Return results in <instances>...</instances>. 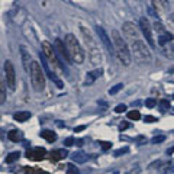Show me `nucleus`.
Returning <instances> with one entry per match:
<instances>
[{
	"label": "nucleus",
	"mask_w": 174,
	"mask_h": 174,
	"mask_svg": "<svg viewBox=\"0 0 174 174\" xmlns=\"http://www.w3.org/2000/svg\"><path fill=\"white\" fill-rule=\"evenodd\" d=\"M6 102V89H4V81H2V89H0V103L3 105Z\"/></svg>",
	"instance_id": "nucleus-27"
},
{
	"label": "nucleus",
	"mask_w": 174,
	"mask_h": 174,
	"mask_svg": "<svg viewBox=\"0 0 174 174\" xmlns=\"http://www.w3.org/2000/svg\"><path fill=\"white\" fill-rule=\"evenodd\" d=\"M54 45H55V51L57 54H58V57L61 58V61H64L65 64H71V57H70V54H68V49H67V45H65V42H64L63 39L57 38L55 41H54Z\"/></svg>",
	"instance_id": "nucleus-10"
},
{
	"label": "nucleus",
	"mask_w": 174,
	"mask_h": 174,
	"mask_svg": "<svg viewBox=\"0 0 174 174\" xmlns=\"http://www.w3.org/2000/svg\"><path fill=\"white\" fill-rule=\"evenodd\" d=\"M76 144L77 145H81V144H83V139H76Z\"/></svg>",
	"instance_id": "nucleus-42"
},
{
	"label": "nucleus",
	"mask_w": 174,
	"mask_h": 174,
	"mask_svg": "<svg viewBox=\"0 0 174 174\" xmlns=\"http://www.w3.org/2000/svg\"><path fill=\"white\" fill-rule=\"evenodd\" d=\"M155 32H157V39H158V47L161 49L162 55L166 58H174V35L171 34L168 29H166V26L161 23L160 19L155 21L154 23Z\"/></svg>",
	"instance_id": "nucleus-1"
},
{
	"label": "nucleus",
	"mask_w": 174,
	"mask_h": 174,
	"mask_svg": "<svg viewBox=\"0 0 174 174\" xmlns=\"http://www.w3.org/2000/svg\"><path fill=\"white\" fill-rule=\"evenodd\" d=\"M36 174H49V173H47V171H42V170H39V168H38V173H36Z\"/></svg>",
	"instance_id": "nucleus-41"
},
{
	"label": "nucleus",
	"mask_w": 174,
	"mask_h": 174,
	"mask_svg": "<svg viewBox=\"0 0 174 174\" xmlns=\"http://www.w3.org/2000/svg\"><path fill=\"white\" fill-rule=\"evenodd\" d=\"M100 145H102V149H105V151L112 148V142H100Z\"/></svg>",
	"instance_id": "nucleus-36"
},
{
	"label": "nucleus",
	"mask_w": 174,
	"mask_h": 174,
	"mask_svg": "<svg viewBox=\"0 0 174 174\" xmlns=\"http://www.w3.org/2000/svg\"><path fill=\"white\" fill-rule=\"evenodd\" d=\"M153 6L158 15H166L168 10V0H153Z\"/></svg>",
	"instance_id": "nucleus-15"
},
{
	"label": "nucleus",
	"mask_w": 174,
	"mask_h": 174,
	"mask_svg": "<svg viewBox=\"0 0 174 174\" xmlns=\"http://www.w3.org/2000/svg\"><path fill=\"white\" fill-rule=\"evenodd\" d=\"M42 54L45 57V59L48 61L49 65H52V70L58 73H64L65 71V67L61 65V61H59L58 55H57L55 49L52 48V45L48 41H44L42 42Z\"/></svg>",
	"instance_id": "nucleus-6"
},
{
	"label": "nucleus",
	"mask_w": 174,
	"mask_h": 174,
	"mask_svg": "<svg viewBox=\"0 0 174 174\" xmlns=\"http://www.w3.org/2000/svg\"><path fill=\"white\" fill-rule=\"evenodd\" d=\"M4 73H6V81L10 90L16 89V73H15V67L10 61L4 63Z\"/></svg>",
	"instance_id": "nucleus-12"
},
{
	"label": "nucleus",
	"mask_w": 174,
	"mask_h": 174,
	"mask_svg": "<svg viewBox=\"0 0 174 174\" xmlns=\"http://www.w3.org/2000/svg\"><path fill=\"white\" fill-rule=\"evenodd\" d=\"M122 87H123V84H116L115 87H112V89L109 90V94H116L118 92H120V90H122Z\"/></svg>",
	"instance_id": "nucleus-30"
},
{
	"label": "nucleus",
	"mask_w": 174,
	"mask_h": 174,
	"mask_svg": "<svg viewBox=\"0 0 174 174\" xmlns=\"http://www.w3.org/2000/svg\"><path fill=\"white\" fill-rule=\"evenodd\" d=\"M144 120H145V122H147V123L158 122V119L155 118V116H151V115H147V116H145V118H144Z\"/></svg>",
	"instance_id": "nucleus-33"
},
{
	"label": "nucleus",
	"mask_w": 174,
	"mask_h": 174,
	"mask_svg": "<svg viewBox=\"0 0 174 174\" xmlns=\"http://www.w3.org/2000/svg\"><path fill=\"white\" fill-rule=\"evenodd\" d=\"M173 112H174V109H173Z\"/></svg>",
	"instance_id": "nucleus-44"
},
{
	"label": "nucleus",
	"mask_w": 174,
	"mask_h": 174,
	"mask_svg": "<svg viewBox=\"0 0 174 174\" xmlns=\"http://www.w3.org/2000/svg\"><path fill=\"white\" fill-rule=\"evenodd\" d=\"M7 138L12 141V142H19V141L22 139V134L19 131H10L7 134Z\"/></svg>",
	"instance_id": "nucleus-21"
},
{
	"label": "nucleus",
	"mask_w": 174,
	"mask_h": 174,
	"mask_svg": "<svg viewBox=\"0 0 174 174\" xmlns=\"http://www.w3.org/2000/svg\"><path fill=\"white\" fill-rule=\"evenodd\" d=\"M29 77H31V83L34 86V89L36 92H42L45 89V76L41 65L36 61H32L29 67Z\"/></svg>",
	"instance_id": "nucleus-7"
},
{
	"label": "nucleus",
	"mask_w": 174,
	"mask_h": 174,
	"mask_svg": "<svg viewBox=\"0 0 174 174\" xmlns=\"http://www.w3.org/2000/svg\"><path fill=\"white\" fill-rule=\"evenodd\" d=\"M67 174H78V168H77L76 166L70 164V166L67 167Z\"/></svg>",
	"instance_id": "nucleus-29"
},
{
	"label": "nucleus",
	"mask_w": 174,
	"mask_h": 174,
	"mask_svg": "<svg viewBox=\"0 0 174 174\" xmlns=\"http://www.w3.org/2000/svg\"><path fill=\"white\" fill-rule=\"evenodd\" d=\"M71 160L77 164H83V162L87 161V154L83 153V151H78V153H74L71 155Z\"/></svg>",
	"instance_id": "nucleus-17"
},
{
	"label": "nucleus",
	"mask_w": 174,
	"mask_h": 174,
	"mask_svg": "<svg viewBox=\"0 0 174 174\" xmlns=\"http://www.w3.org/2000/svg\"><path fill=\"white\" fill-rule=\"evenodd\" d=\"M173 97H174V94H173Z\"/></svg>",
	"instance_id": "nucleus-43"
},
{
	"label": "nucleus",
	"mask_w": 174,
	"mask_h": 174,
	"mask_svg": "<svg viewBox=\"0 0 174 174\" xmlns=\"http://www.w3.org/2000/svg\"><path fill=\"white\" fill-rule=\"evenodd\" d=\"M86 126H78V128H76V129H74V131L76 132H80V131H83V129H84Z\"/></svg>",
	"instance_id": "nucleus-39"
},
{
	"label": "nucleus",
	"mask_w": 174,
	"mask_h": 174,
	"mask_svg": "<svg viewBox=\"0 0 174 174\" xmlns=\"http://www.w3.org/2000/svg\"><path fill=\"white\" fill-rule=\"evenodd\" d=\"M19 157H21L19 153H10L7 157H6V162H7V164H12V162H15Z\"/></svg>",
	"instance_id": "nucleus-24"
},
{
	"label": "nucleus",
	"mask_w": 174,
	"mask_h": 174,
	"mask_svg": "<svg viewBox=\"0 0 174 174\" xmlns=\"http://www.w3.org/2000/svg\"><path fill=\"white\" fill-rule=\"evenodd\" d=\"M96 32H97L99 39L102 41V44L105 45V48L109 51V54H111V55H113V54H115V47H113V41H111V38H109L107 32L103 29L102 26H99V25L96 26Z\"/></svg>",
	"instance_id": "nucleus-11"
},
{
	"label": "nucleus",
	"mask_w": 174,
	"mask_h": 174,
	"mask_svg": "<svg viewBox=\"0 0 174 174\" xmlns=\"http://www.w3.org/2000/svg\"><path fill=\"white\" fill-rule=\"evenodd\" d=\"M67 149H54V151H51V160L52 161H59V160L67 157Z\"/></svg>",
	"instance_id": "nucleus-16"
},
{
	"label": "nucleus",
	"mask_w": 174,
	"mask_h": 174,
	"mask_svg": "<svg viewBox=\"0 0 174 174\" xmlns=\"http://www.w3.org/2000/svg\"><path fill=\"white\" fill-rule=\"evenodd\" d=\"M122 32L125 38L129 41V44H134L136 39H139V31L132 22H125L122 25Z\"/></svg>",
	"instance_id": "nucleus-9"
},
{
	"label": "nucleus",
	"mask_w": 174,
	"mask_h": 174,
	"mask_svg": "<svg viewBox=\"0 0 174 174\" xmlns=\"http://www.w3.org/2000/svg\"><path fill=\"white\" fill-rule=\"evenodd\" d=\"M102 73H103V70H102V68H97V70H94V71L89 73V74H87V80H86V83H87V84H90V83H93V80H96L97 77H100V76H102Z\"/></svg>",
	"instance_id": "nucleus-18"
},
{
	"label": "nucleus",
	"mask_w": 174,
	"mask_h": 174,
	"mask_svg": "<svg viewBox=\"0 0 174 174\" xmlns=\"http://www.w3.org/2000/svg\"><path fill=\"white\" fill-rule=\"evenodd\" d=\"M41 63H42V67L45 68V73H47V76L49 77V78H51L52 81H54V83H55L57 86H58V89H63L64 86H63V81L59 80L58 77H57V74H55V71H54V70H51V68H49V64H48V61L47 59H45V57H44V54L42 55H41Z\"/></svg>",
	"instance_id": "nucleus-13"
},
{
	"label": "nucleus",
	"mask_w": 174,
	"mask_h": 174,
	"mask_svg": "<svg viewBox=\"0 0 174 174\" xmlns=\"http://www.w3.org/2000/svg\"><path fill=\"white\" fill-rule=\"evenodd\" d=\"M81 35H83V38H84L86 45H87V51H89V54H90L92 63L100 64L102 63V54H100V49H99L97 44H96V41L93 39L92 34L89 32V29L84 28V26H81Z\"/></svg>",
	"instance_id": "nucleus-5"
},
{
	"label": "nucleus",
	"mask_w": 174,
	"mask_h": 174,
	"mask_svg": "<svg viewBox=\"0 0 174 174\" xmlns=\"http://www.w3.org/2000/svg\"><path fill=\"white\" fill-rule=\"evenodd\" d=\"M155 105H157V100L155 99H147L145 100V106L147 107H154Z\"/></svg>",
	"instance_id": "nucleus-31"
},
{
	"label": "nucleus",
	"mask_w": 174,
	"mask_h": 174,
	"mask_svg": "<svg viewBox=\"0 0 174 174\" xmlns=\"http://www.w3.org/2000/svg\"><path fill=\"white\" fill-rule=\"evenodd\" d=\"M139 28H141L142 35L145 36L147 44H148L151 48H157V45H155V39H154V35H153V26H151V23H149L148 17H141Z\"/></svg>",
	"instance_id": "nucleus-8"
},
{
	"label": "nucleus",
	"mask_w": 174,
	"mask_h": 174,
	"mask_svg": "<svg viewBox=\"0 0 174 174\" xmlns=\"http://www.w3.org/2000/svg\"><path fill=\"white\" fill-rule=\"evenodd\" d=\"M64 145H65V147H73V145H76V139L70 136V138H67V139L64 141Z\"/></svg>",
	"instance_id": "nucleus-32"
},
{
	"label": "nucleus",
	"mask_w": 174,
	"mask_h": 174,
	"mask_svg": "<svg viewBox=\"0 0 174 174\" xmlns=\"http://www.w3.org/2000/svg\"><path fill=\"white\" fill-rule=\"evenodd\" d=\"M160 109H161V112L168 111V109H170V100H168V99H161V100H160Z\"/></svg>",
	"instance_id": "nucleus-23"
},
{
	"label": "nucleus",
	"mask_w": 174,
	"mask_h": 174,
	"mask_svg": "<svg viewBox=\"0 0 174 174\" xmlns=\"http://www.w3.org/2000/svg\"><path fill=\"white\" fill-rule=\"evenodd\" d=\"M131 52L132 57L138 64H149L151 63V52L148 47L145 45L142 39H136L134 44H131Z\"/></svg>",
	"instance_id": "nucleus-4"
},
{
	"label": "nucleus",
	"mask_w": 174,
	"mask_h": 174,
	"mask_svg": "<svg viewBox=\"0 0 174 174\" xmlns=\"http://www.w3.org/2000/svg\"><path fill=\"white\" fill-rule=\"evenodd\" d=\"M41 136H42L44 139H47L48 142H54V141L57 139V135L52 131H44L42 134H41Z\"/></svg>",
	"instance_id": "nucleus-22"
},
{
	"label": "nucleus",
	"mask_w": 174,
	"mask_h": 174,
	"mask_svg": "<svg viewBox=\"0 0 174 174\" xmlns=\"http://www.w3.org/2000/svg\"><path fill=\"white\" fill-rule=\"evenodd\" d=\"M128 126H129V123H120V126H119V129H120V131H125V129H126Z\"/></svg>",
	"instance_id": "nucleus-38"
},
{
	"label": "nucleus",
	"mask_w": 174,
	"mask_h": 174,
	"mask_svg": "<svg viewBox=\"0 0 174 174\" xmlns=\"http://www.w3.org/2000/svg\"><path fill=\"white\" fill-rule=\"evenodd\" d=\"M64 42L67 45V49H68V54L71 57V61L74 64H83L84 63V58H86V54L83 51V48H81L80 42L77 41V38L74 36L73 34H68L64 39Z\"/></svg>",
	"instance_id": "nucleus-3"
},
{
	"label": "nucleus",
	"mask_w": 174,
	"mask_h": 174,
	"mask_svg": "<svg viewBox=\"0 0 174 174\" xmlns=\"http://www.w3.org/2000/svg\"><path fill=\"white\" fill-rule=\"evenodd\" d=\"M45 155H47V149L45 148H34L26 153V157L29 160H34V161H41Z\"/></svg>",
	"instance_id": "nucleus-14"
},
{
	"label": "nucleus",
	"mask_w": 174,
	"mask_h": 174,
	"mask_svg": "<svg viewBox=\"0 0 174 174\" xmlns=\"http://www.w3.org/2000/svg\"><path fill=\"white\" fill-rule=\"evenodd\" d=\"M112 41H113V47H115V54L118 55L119 61L128 67L131 65V61H132V52L128 47L126 41L122 38V35L119 34L116 29L112 31Z\"/></svg>",
	"instance_id": "nucleus-2"
},
{
	"label": "nucleus",
	"mask_w": 174,
	"mask_h": 174,
	"mask_svg": "<svg viewBox=\"0 0 174 174\" xmlns=\"http://www.w3.org/2000/svg\"><path fill=\"white\" fill-rule=\"evenodd\" d=\"M126 111V105H118V106L115 107V112L116 113H122V112Z\"/></svg>",
	"instance_id": "nucleus-34"
},
{
	"label": "nucleus",
	"mask_w": 174,
	"mask_h": 174,
	"mask_svg": "<svg viewBox=\"0 0 174 174\" xmlns=\"http://www.w3.org/2000/svg\"><path fill=\"white\" fill-rule=\"evenodd\" d=\"M125 153H128V148H126V147H125V148L118 149V151H115V157H119V155H122V154H125Z\"/></svg>",
	"instance_id": "nucleus-37"
},
{
	"label": "nucleus",
	"mask_w": 174,
	"mask_h": 174,
	"mask_svg": "<svg viewBox=\"0 0 174 174\" xmlns=\"http://www.w3.org/2000/svg\"><path fill=\"white\" fill-rule=\"evenodd\" d=\"M173 153H174V147H171V148L168 149V151H167V154H168V155H171Z\"/></svg>",
	"instance_id": "nucleus-40"
},
{
	"label": "nucleus",
	"mask_w": 174,
	"mask_h": 174,
	"mask_svg": "<svg viewBox=\"0 0 174 174\" xmlns=\"http://www.w3.org/2000/svg\"><path fill=\"white\" fill-rule=\"evenodd\" d=\"M162 141H166V136L164 135H157V136H154L153 139H151V142H153V144H161Z\"/></svg>",
	"instance_id": "nucleus-28"
},
{
	"label": "nucleus",
	"mask_w": 174,
	"mask_h": 174,
	"mask_svg": "<svg viewBox=\"0 0 174 174\" xmlns=\"http://www.w3.org/2000/svg\"><path fill=\"white\" fill-rule=\"evenodd\" d=\"M128 118L132 119V120H139V119H141L139 111H131V112H128Z\"/></svg>",
	"instance_id": "nucleus-26"
},
{
	"label": "nucleus",
	"mask_w": 174,
	"mask_h": 174,
	"mask_svg": "<svg viewBox=\"0 0 174 174\" xmlns=\"http://www.w3.org/2000/svg\"><path fill=\"white\" fill-rule=\"evenodd\" d=\"M167 28L174 35V13H171L170 16H168V19H167Z\"/></svg>",
	"instance_id": "nucleus-25"
},
{
	"label": "nucleus",
	"mask_w": 174,
	"mask_h": 174,
	"mask_svg": "<svg viewBox=\"0 0 174 174\" xmlns=\"http://www.w3.org/2000/svg\"><path fill=\"white\" fill-rule=\"evenodd\" d=\"M15 120H17V122H26L28 119L31 118V113L29 112H25V111H22V112H17V113H15Z\"/></svg>",
	"instance_id": "nucleus-20"
},
{
	"label": "nucleus",
	"mask_w": 174,
	"mask_h": 174,
	"mask_svg": "<svg viewBox=\"0 0 174 174\" xmlns=\"http://www.w3.org/2000/svg\"><path fill=\"white\" fill-rule=\"evenodd\" d=\"M25 173L26 174H36L38 173V168H34V167H25Z\"/></svg>",
	"instance_id": "nucleus-35"
},
{
	"label": "nucleus",
	"mask_w": 174,
	"mask_h": 174,
	"mask_svg": "<svg viewBox=\"0 0 174 174\" xmlns=\"http://www.w3.org/2000/svg\"><path fill=\"white\" fill-rule=\"evenodd\" d=\"M21 51H22V59H23V67H25V70L28 73H29V67H31V57H29V54L25 51V48H21Z\"/></svg>",
	"instance_id": "nucleus-19"
}]
</instances>
